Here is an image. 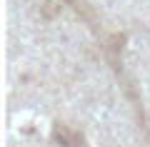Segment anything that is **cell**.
<instances>
[{"mask_svg":"<svg viewBox=\"0 0 150 147\" xmlns=\"http://www.w3.org/2000/svg\"><path fill=\"white\" fill-rule=\"evenodd\" d=\"M70 3H73V5H75V8H80V5H78V3H80V0H70Z\"/></svg>","mask_w":150,"mask_h":147,"instance_id":"6da1fadb","label":"cell"}]
</instances>
